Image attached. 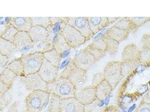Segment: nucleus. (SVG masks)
I'll return each instance as SVG.
<instances>
[{
    "label": "nucleus",
    "mask_w": 150,
    "mask_h": 112,
    "mask_svg": "<svg viewBox=\"0 0 150 112\" xmlns=\"http://www.w3.org/2000/svg\"><path fill=\"white\" fill-rule=\"evenodd\" d=\"M74 87L68 78L58 77L53 82L47 83V91L60 99L74 98Z\"/></svg>",
    "instance_id": "nucleus-1"
},
{
    "label": "nucleus",
    "mask_w": 150,
    "mask_h": 112,
    "mask_svg": "<svg viewBox=\"0 0 150 112\" xmlns=\"http://www.w3.org/2000/svg\"><path fill=\"white\" fill-rule=\"evenodd\" d=\"M137 29L127 17H124L109 28L106 35L120 43L126 39L131 30Z\"/></svg>",
    "instance_id": "nucleus-2"
},
{
    "label": "nucleus",
    "mask_w": 150,
    "mask_h": 112,
    "mask_svg": "<svg viewBox=\"0 0 150 112\" xmlns=\"http://www.w3.org/2000/svg\"><path fill=\"white\" fill-rule=\"evenodd\" d=\"M50 96L49 92L42 90L31 92L25 98L26 110L29 112H41Z\"/></svg>",
    "instance_id": "nucleus-3"
},
{
    "label": "nucleus",
    "mask_w": 150,
    "mask_h": 112,
    "mask_svg": "<svg viewBox=\"0 0 150 112\" xmlns=\"http://www.w3.org/2000/svg\"><path fill=\"white\" fill-rule=\"evenodd\" d=\"M23 64L24 76L37 73L43 61V53L37 52L24 54L21 57Z\"/></svg>",
    "instance_id": "nucleus-4"
},
{
    "label": "nucleus",
    "mask_w": 150,
    "mask_h": 112,
    "mask_svg": "<svg viewBox=\"0 0 150 112\" xmlns=\"http://www.w3.org/2000/svg\"><path fill=\"white\" fill-rule=\"evenodd\" d=\"M103 74L104 79L110 85L113 90L123 78L121 61H112L108 62L104 68Z\"/></svg>",
    "instance_id": "nucleus-5"
},
{
    "label": "nucleus",
    "mask_w": 150,
    "mask_h": 112,
    "mask_svg": "<svg viewBox=\"0 0 150 112\" xmlns=\"http://www.w3.org/2000/svg\"><path fill=\"white\" fill-rule=\"evenodd\" d=\"M60 34L64 37L71 48L78 47L86 41L85 37L81 33L68 23L63 25Z\"/></svg>",
    "instance_id": "nucleus-6"
},
{
    "label": "nucleus",
    "mask_w": 150,
    "mask_h": 112,
    "mask_svg": "<svg viewBox=\"0 0 150 112\" xmlns=\"http://www.w3.org/2000/svg\"><path fill=\"white\" fill-rule=\"evenodd\" d=\"M21 78L27 90L30 91L42 90L47 92V83L37 73L25 76H21Z\"/></svg>",
    "instance_id": "nucleus-7"
},
{
    "label": "nucleus",
    "mask_w": 150,
    "mask_h": 112,
    "mask_svg": "<svg viewBox=\"0 0 150 112\" xmlns=\"http://www.w3.org/2000/svg\"><path fill=\"white\" fill-rule=\"evenodd\" d=\"M74 98L84 106L89 105L97 99L96 87L91 85L75 88Z\"/></svg>",
    "instance_id": "nucleus-8"
},
{
    "label": "nucleus",
    "mask_w": 150,
    "mask_h": 112,
    "mask_svg": "<svg viewBox=\"0 0 150 112\" xmlns=\"http://www.w3.org/2000/svg\"><path fill=\"white\" fill-rule=\"evenodd\" d=\"M67 23L81 33L86 41L93 36L87 17H68Z\"/></svg>",
    "instance_id": "nucleus-9"
},
{
    "label": "nucleus",
    "mask_w": 150,
    "mask_h": 112,
    "mask_svg": "<svg viewBox=\"0 0 150 112\" xmlns=\"http://www.w3.org/2000/svg\"><path fill=\"white\" fill-rule=\"evenodd\" d=\"M72 60L76 67L86 71L97 61L85 48L77 51L76 57Z\"/></svg>",
    "instance_id": "nucleus-10"
},
{
    "label": "nucleus",
    "mask_w": 150,
    "mask_h": 112,
    "mask_svg": "<svg viewBox=\"0 0 150 112\" xmlns=\"http://www.w3.org/2000/svg\"><path fill=\"white\" fill-rule=\"evenodd\" d=\"M58 67L52 65L44 58L42 64L37 73L47 83L53 82L58 77Z\"/></svg>",
    "instance_id": "nucleus-11"
},
{
    "label": "nucleus",
    "mask_w": 150,
    "mask_h": 112,
    "mask_svg": "<svg viewBox=\"0 0 150 112\" xmlns=\"http://www.w3.org/2000/svg\"><path fill=\"white\" fill-rule=\"evenodd\" d=\"M34 45L42 46L48 42L49 36L47 29L40 26L32 27L29 32Z\"/></svg>",
    "instance_id": "nucleus-12"
},
{
    "label": "nucleus",
    "mask_w": 150,
    "mask_h": 112,
    "mask_svg": "<svg viewBox=\"0 0 150 112\" xmlns=\"http://www.w3.org/2000/svg\"><path fill=\"white\" fill-rule=\"evenodd\" d=\"M13 43L16 49L23 52L34 46L33 41L27 32H18L15 37Z\"/></svg>",
    "instance_id": "nucleus-13"
},
{
    "label": "nucleus",
    "mask_w": 150,
    "mask_h": 112,
    "mask_svg": "<svg viewBox=\"0 0 150 112\" xmlns=\"http://www.w3.org/2000/svg\"><path fill=\"white\" fill-rule=\"evenodd\" d=\"M75 88L83 86L87 79V71L75 67L71 72L67 78Z\"/></svg>",
    "instance_id": "nucleus-14"
},
{
    "label": "nucleus",
    "mask_w": 150,
    "mask_h": 112,
    "mask_svg": "<svg viewBox=\"0 0 150 112\" xmlns=\"http://www.w3.org/2000/svg\"><path fill=\"white\" fill-rule=\"evenodd\" d=\"M140 50L134 44L131 43L125 48L122 53V61L140 64Z\"/></svg>",
    "instance_id": "nucleus-15"
},
{
    "label": "nucleus",
    "mask_w": 150,
    "mask_h": 112,
    "mask_svg": "<svg viewBox=\"0 0 150 112\" xmlns=\"http://www.w3.org/2000/svg\"><path fill=\"white\" fill-rule=\"evenodd\" d=\"M84 107L75 98L61 99L60 112H84Z\"/></svg>",
    "instance_id": "nucleus-16"
},
{
    "label": "nucleus",
    "mask_w": 150,
    "mask_h": 112,
    "mask_svg": "<svg viewBox=\"0 0 150 112\" xmlns=\"http://www.w3.org/2000/svg\"><path fill=\"white\" fill-rule=\"evenodd\" d=\"M87 18L93 35H96L109 24L107 17H87Z\"/></svg>",
    "instance_id": "nucleus-17"
},
{
    "label": "nucleus",
    "mask_w": 150,
    "mask_h": 112,
    "mask_svg": "<svg viewBox=\"0 0 150 112\" xmlns=\"http://www.w3.org/2000/svg\"><path fill=\"white\" fill-rule=\"evenodd\" d=\"M10 24L18 32H28L32 27L30 17H13L11 18Z\"/></svg>",
    "instance_id": "nucleus-18"
},
{
    "label": "nucleus",
    "mask_w": 150,
    "mask_h": 112,
    "mask_svg": "<svg viewBox=\"0 0 150 112\" xmlns=\"http://www.w3.org/2000/svg\"><path fill=\"white\" fill-rule=\"evenodd\" d=\"M96 89V98L100 101L105 99L113 90L110 85L105 80L97 85Z\"/></svg>",
    "instance_id": "nucleus-19"
},
{
    "label": "nucleus",
    "mask_w": 150,
    "mask_h": 112,
    "mask_svg": "<svg viewBox=\"0 0 150 112\" xmlns=\"http://www.w3.org/2000/svg\"><path fill=\"white\" fill-rule=\"evenodd\" d=\"M17 76L11 70L6 68L0 76V81L8 89H11Z\"/></svg>",
    "instance_id": "nucleus-20"
},
{
    "label": "nucleus",
    "mask_w": 150,
    "mask_h": 112,
    "mask_svg": "<svg viewBox=\"0 0 150 112\" xmlns=\"http://www.w3.org/2000/svg\"><path fill=\"white\" fill-rule=\"evenodd\" d=\"M53 42L52 44L53 48L55 49L61 55L65 50L71 48L61 34H58L56 35Z\"/></svg>",
    "instance_id": "nucleus-21"
},
{
    "label": "nucleus",
    "mask_w": 150,
    "mask_h": 112,
    "mask_svg": "<svg viewBox=\"0 0 150 112\" xmlns=\"http://www.w3.org/2000/svg\"><path fill=\"white\" fill-rule=\"evenodd\" d=\"M43 54L44 58L51 64L56 67H59L61 62V55L55 49H52L49 51L45 52Z\"/></svg>",
    "instance_id": "nucleus-22"
},
{
    "label": "nucleus",
    "mask_w": 150,
    "mask_h": 112,
    "mask_svg": "<svg viewBox=\"0 0 150 112\" xmlns=\"http://www.w3.org/2000/svg\"><path fill=\"white\" fill-rule=\"evenodd\" d=\"M102 38L105 43L107 52L111 55L117 54L120 45L119 43L106 34Z\"/></svg>",
    "instance_id": "nucleus-23"
},
{
    "label": "nucleus",
    "mask_w": 150,
    "mask_h": 112,
    "mask_svg": "<svg viewBox=\"0 0 150 112\" xmlns=\"http://www.w3.org/2000/svg\"><path fill=\"white\" fill-rule=\"evenodd\" d=\"M7 68L18 76H24L23 65L21 58L13 60Z\"/></svg>",
    "instance_id": "nucleus-24"
},
{
    "label": "nucleus",
    "mask_w": 150,
    "mask_h": 112,
    "mask_svg": "<svg viewBox=\"0 0 150 112\" xmlns=\"http://www.w3.org/2000/svg\"><path fill=\"white\" fill-rule=\"evenodd\" d=\"M32 21V27L40 26L45 29H47L49 27L52 26L50 17H30Z\"/></svg>",
    "instance_id": "nucleus-25"
},
{
    "label": "nucleus",
    "mask_w": 150,
    "mask_h": 112,
    "mask_svg": "<svg viewBox=\"0 0 150 112\" xmlns=\"http://www.w3.org/2000/svg\"><path fill=\"white\" fill-rule=\"evenodd\" d=\"M50 96L48 112H60L61 99L54 94H50Z\"/></svg>",
    "instance_id": "nucleus-26"
},
{
    "label": "nucleus",
    "mask_w": 150,
    "mask_h": 112,
    "mask_svg": "<svg viewBox=\"0 0 150 112\" xmlns=\"http://www.w3.org/2000/svg\"><path fill=\"white\" fill-rule=\"evenodd\" d=\"M13 94L9 91L5 93H0V110H3L11 103Z\"/></svg>",
    "instance_id": "nucleus-27"
},
{
    "label": "nucleus",
    "mask_w": 150,
    "mask_h": 112,
    "mask_svg": "<svg viewBox=\"0 0 150 112\" xmlns=\"http://www.w3.org/2000/svg\"><path fill=\"white\" fill-rule=\"evenodd\" d=\"M100 101L97 99L89 105H85L84 112H103L105 106L101 107L99 105Z\"/></svg>",
    "instance_id": "nucleus-28"
},
{
    "label": "nucleus",
    "mask_w": 150,
    "mask_h": 112,
    "mask_svg": "<svg viewBox=\"0 0 150 112\" xmlns=\"http://www.w3.org/2000/svg\"><path fill=\"white\" fill-rule=\"evenodd\" d=\"M85 48L94 57L97 61L103 58L107 53L106 52L96 48L89 44Z\"/></svg>",
    "instance_id": "nucleus-29"
},
{
    "label": "nucleus",
    "mask_w": 150,
    "mask_h": 112,
    "mask_svg": "<svg viewBox=\"0 0 150 112\" xmlns=\"http://www.w3.org/2000/svg\"><path fill=\"white\" fill-rule=\"evenodd\" d=\"M138 64L134 62L121 61L122 74V76H125L136 67Z\"/></svg>",
    "instance_id": "nucleus-30"
},
{
    "label": "nucleus",
    "mask_w": 150,
    "mask_h": 112,
    "mask_svg": "<svg viewBox=\"0 0 150 112\" xmlns=\"http://www.w3.org/2000/svg\"><path fill=\"white\" fill-rule=\"evenodd\" d=\"M140 63L145 65H149L150 48H142L140 50Z\"/></svg>",
    "instance_id": "nucleus-31"
},
{
    "label": "nucleus",
    "mask_w": 150,
    "mask_h": 112,
    "mask_svg": "<svg viewBox=\"0 0 150 112\" xmlns=\"http://www.w3.org/2000/svg\"><path fill=\"white\" fill-rule=\"evenodd\" d=\"M127 18L137 28L150 20L149 17H127Z\"/></svg>",
    "instance_id": "nucleus-32"
},
{
    "label": "nucleus",
    "mask_w": 150,
    "mask_h": 112,
    "mask_svg": "<svg viewBox=\"0 0 150 112\" xmlns=\"http://www.w3.org/2000/svg\"><path fill=\"white\" fill-rule=\"evenodd\" d=\"M18 32V31L16 29L11 25V26L8 29L5 33L4 38L8 41L13 42L15 37Z\"/></svg>",
    "instance_id": "nucleus-33"
},
{
    "label": "nucleus",
    "mask_w": 150,
    "mask_h": 112,
    "mask_svg": "<svg viewBox=\"0 0 150 112\" xmlns=\"http://www.w3.org/2000/svg\"><path fill=\"white\" fill-rule=\"evenodd\" d=\"M76 66L73 63V60H72V59L70 62L65 67V69H64V70L62 71L60 74L59 77H63V78H67L68 76L69 75L71 72L72 71V70Z\"/></svg>",
    "instance_id": "nucleus-34"
},
{
    "label": "nucleus",
    "mask_w": 150,
    "mask_h": 112,
    "mask_svg": "<svg viewBox=\"0 0 150 112\" xmlns=\"http://www.w3.org/2000/svg\"><path fill=\"white\" fill-rule=\"evenodd\" d=\"M89 45L96 48L101 49L107 52L105 43L102 38L94 40Z\"/></svg>",
    "instance_id": "nucleus-35"
},
{
    "label": "nucleus",
    "mask_w": 150,
    "mask_h": 112,
    "mask_svg": "<svg viewBox=\"0 0 150 112\" xmlns=\"http://www.w3.org/2000/svg\"><path fill=\"white\" fill-rule=\"evenodd\" d=\"M104 74L102 72L96 73L93 76L92 80V85L96 87L104 80Z\"/></svg>",
    "instance_id": "nucleus-36"
},
{
    "label": "nucleus",
    "mask_w": 150,
    "mask_h": 112,
    "mask_svg": "<svg viewBox=\"0 0 150 112\" xmlns=\"http://www.w3.org/2000/svg\"><path fill=\"white\" fill-rule=\"evenodd\" d=\"M134 112H150V104L142 101Z\"/></svg>",
    "instance_id": "nucleus-37"
},
{
    "label": "nucleus",
    "mask_w": 150,
    "mask_h": 112,
    "mask_svg": "<svg viewBox=\"0 0 150 112\" xmlns=\"http://www.w3.org/2000/svg\"><path fill=\"white\" fill-rule=\"evenodd\" d=\"M7 112H20L19 102L18 101H15L11 105ZM21 112H29L26 109Z\"/></svg>",
    "instance_id": "nucleus-38"
},
{
    "label": "nucleus",
    "mask_w": 150,
    "mask_h": 112,
    "mask_svg": "<svg viewBox=\"0 0 150 112\" xmlns=\"http://www.w3.org/2000/svg\"><path fill=\"white\" fill-rule=\"evenodd\" d=\"M149 34H146L142 38V48H150V38Z\"/></svg>",
    "instance_id": "nucleus-39"
},
{
    "label": "nucleus",
    "mask_w": 150,
    "mask_h": 112,
    "mask_svg": "<svg viewBox=\"0 0 150 112\" xmlns=\"http://www.w3.org/2000/svg\"><path fill=\"white\" fill-rule=\"evenodd\" d=\"M103 112H120V108L115 105L106 106Z\"/></svg>",
    "instance_id": "nucleus-40"
},
{
    "label": "nucleus",
    "mask_w": 150,
    "mask_h": 112,
    "mask_svg": "<svg viewBox=\"0 0 150 112\" xmlns=\"http://www.w3.org/2000/svg\"><path fill=\"white\" fill-rule=\"evenodd\" d=\"M109 29V28H104V29L101 30V32H100L97 35H96V36L94 37L93 41L98 39V38H101L103 36H104L107 34Z\"/></svg>",
    "instance_id": "nucleus-41"
},
{
    "label": "nucleus",
    "mask_w": 150,
    "mask_h": 112,
    "mask_svg": "<svg viewBox=\"0 0 150 112\" xmlns=\"http://www.w3.org/2000/svg\"><path fill=\"white\" fill-rule=\"evenodd\" d=\"M71 59L68 58L65 59L63 62H62L61 65L59 66L58 68H60V69H63V68H65L67 65L71 61Z\"/></svg>",
    "instance_id": "nucleus-42"
},
{
    "label": "nucleus",
    "mask_w": 150,
    "mask_h": 112,
    "mask_svg": "<svg viewBox=\"0 0 150 112\" xmlns=\"http://www.w3.org/2000/svg\"><path fill=\"white\" fill-rule=\"evenodd\" d=\"M9 91L8 89L0 81V93H5Z\"/></svg>",
    "instance_id": "nucleus-43"
},
{
    "label": "nucleus",
    "mask_w": 150,
    "mask_h": 112,
    "mask_svg": "<svg viewBox=\"0 0 150 112\" xmlns=\"http://www.w3.org/2000/svg\"><path fill=\"white\" fill-rule=\"evenodd\" d=\"M70 49H68L64 51L62 54H61V58H65L66 57H68L70 53Z\"/></svg>",
    "instance_id": "nucleus-44"
},
{
    "label": "nucleus",
    "mask_w": 150,
    "mask_h": 112,
    "mask_svg": "<svg viewBox=\"0 0 150 112\" xmlns=\"http://www.w3.org/2000/svg\"><path fill=\"white\" fill-rule=\"evenodd\" d=\"M108 22L109 23H110L111 22H114L116 20L120 18V17H108Z\"/></svg>",
    "instance_id": "nucleus-45"
},
{
    "label": "nucleus",
    "mask_w": 150,
    "mask_h": 112,
    "mask_svg": "<svg viewBox=\"0 0 150 112\" xmlns=\"http://www.w3.org/2000/svg\"><path fill=\"white\" fill-rule=\"evenodd\" d=\"M3 112V110H0V112Z\"/></svg>",
    "instance_id": "nucleus-46"
}]
</instances>
